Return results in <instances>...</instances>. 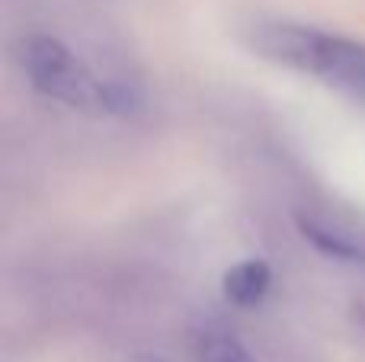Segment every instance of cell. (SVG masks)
<instances>
[{"label": "cell", "mask_w": 365, "mask_h": 362, "mask_svg": "<svg viewBox=\"0 0 365 362\" xmlns=\"http://www.w3.org/2000/svg\"><path fill=\"white\" fill-rule=\"evenodd\" d=\"M19 64L42 96L81 113L135 115L145 106V93L135 81L100 74L68 42L55 36H29L19 48Z\"/></svg>", "instance_id": "6da1fadb"}, {"label": "cell", "mask_w": 365, "mask_h": 362, "mask_svg": "<svg viewBox=\"0 0 365 362\" xmlns=\"http://www.w3.org/2000/svg\"><path fill=\"white\" fill-rule=\"evenodd\" d=\"M253 48L272 64L311 74L327 87L365 103V42L317 26L266 23L253 32Z\"/></svg>", "instance_id": "7a4b0ae2"}, {"label": "cell", "mask_w": 365, "mask_h": 362, "mask_svg": "<svg viewBox=\"0 0 365 362\" xmlns=\"http://www.w3.org/2000/svg\"><path fill=\"white\" fill-rule=\"evenodd\" d=\"M298 231L308 244H314L321 254L334 257L343 263H356L365 267V231L353 228V224L340 222V218H327V215H298Z\"/></svg>", "instance_id": "3957f363"}, {"label": "cell", "mask_w": 365, "mask_h": 362, "mask_svg": "<svg viewBox=\"0 0 365 362\" xmlns=\"http://www.w3.org/2000/svg\"><path fill=\"white\" fill-rule=\"evenodd\" d=\"M272 286V273L269 263L259 260V257H250V260H240L237 267H231L221 279V292L231 301L234 308H257L259 301L266 299Z\"/></svg>", "instance_id": "277c9868"}, {"label": "cell", "mask_w": 365, "mask_h": 362, "mask_svg": "<svg viewBox=\"0 0 365 362\" xmlns=\"http://www.w3.org/2000/svg\"><path fill=\"white\" fill-rule=\"evenodd\" d=\"M192 356L195 362H257V356L234 333L221 327H205L202 333H195Z\"/></svg>", "instance_id": "5b68a950"}, {"label": "cell", "mask_w": 365, "mask_h": 362, "mask_svg": "<svg viewBox=\"0 0 365 362\" xmlns=\"http://www.w3.org/2000/svg\"><path fill=\"white\" fill-rule=\"evenodd\" d=\"M125 362H170L167 356H158V353H132Z\"/></svg>", "instance_id": "8992f818"}]
</instances>
